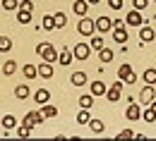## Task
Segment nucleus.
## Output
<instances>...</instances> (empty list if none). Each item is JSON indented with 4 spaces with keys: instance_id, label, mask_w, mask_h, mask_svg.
Listing matches in <instances>:
<instances>
[{
    "instance_id": "obj_1",
    "label": "nucleus",
    "mask_w": 156,
    "mask_h": 141,
    "mask_svg": "<svg viewBox=\"0 0 156 141\" xmlns=\"http://www.w3.org/2000/svg\"><path fill=\"white\" fill-rule=\"evenodd\" d=\"M36 53L41 55V60H46V62H55L58 55H60L51 43H39V45H36Z\"/></svg>"
},
{
    "instance_id": "obj_8",
    "label": "nucleus",
    "mask_w": 156,
    "mask_h": 141,
    "mask_svg": "<svg viewBox=\"0 0 156 141\" xmlns=\"http://www.w3.org/2000/svg\"><path fill=\"white\" fill-rule=\"evenodd\" d=\"M125 117H127V120H130V122L139 120V117H142V103L137 105V103L132 101V103H130V105H127V110H125Z\"/></svg>"
},
{
    "instance_id": "obj_35",
    "label": "nucleus",
    "mask_w": 156,
    "mask_h": 141,
    "mask_svg": "<svg viewBox=\"0 0 156 141\" xmlns=\"http://www.w3.org/2000/svg\"><path fill=\"white\" fill-rule=\"evenodd\" d=\"M115 139L120 141V139H135V132H130V129H120L115 134Z\"/></svg>"
},
{
    "instance_id": "obj_24",
    "label": "nucleus",
    "mask_w": 156,
    "mask_h": 141,
    "mask_svg": "<svg viewBox=\"0 0 156 141\" xmlns=\"http://www.w3.org/2000/svg\"><path fill=\"white\" fill-rule=\"evenodd\" d=\"M22 72H24L27 79H36V77H39V67H34V65H24Z\"/></svg>"
},
{
    "instance_id": "obj_15",
    "label": "nucleus",
    "mask_w": 156,
    "mask_h": 141,
    "mask_svg": "<svg viewBox=\"0 0 156 141\" xmlns=\"http://www.w3.org/2000/svg\"><path fill=\"white\" fill-rule=\"evenodd\" d=\"M31 96V89L27 86V84H20L17 89H15V98H20V101H27Z\"/></svg>"
},
{
    "instance_id": "obj_25",
    "label": "nucleus",
    "mask_w": 156,
    "mask_h": 141,
    "mask_svg": "<svg viewBox=\"0 0 156 141\" xmlns=\"http://www.w3.org/2000/svg\"><path fill=\"white\" fill-rule=\"evenodd\" d=\"M89 45H91V50H101V48H106V45H103V34H101V36H98V34H94Z\"/></svg>"
},
{
    "instance_id": "obj_27",
    "label": "nucleus",
    "mask_w": 156,
    "mask_h": 141,
    "mask_svg": "<svg viewBox=\"0 0 156 141\" xmlns=\"http://www.w3.org/2000/svg\"><path fill=\"white\" fill-rule=\"evenodd\" d=\"M89 120H91L89 110H87V108H82V110L77 112V124H89Z\"/></svg>"
},
{
    "instance_id": "obj_14",
    "label": "nucleus",
    "mask_w": 156,
    "mask_h": 141,
    "mask_svg": "<svg viewBox=\"0 0 156 141\" xmlns=\"http://www.w3.org/2000/svg\"><path fill=\"white\" fill-rule=\"evenodd\" d=\"M72 10H75V15L84 17L87 10H89V2H87V0H75V2H72Z\"/></svg>"
},
{
    "instance_id": "obj_9",
    "label": "nucleus",
    "mask_w": 156,
    "mask_h": 141,
    "mask_svg": "<svg viewBox=\"0 0 156 141\" xmlns=\"http://www.w3.org/2000/svg\"><path fill=\"white\" fill-rule=\"evenodd\" d=\"M125 24H127V26H142V24H144V17L139 15V10H132V12H127Z\"/></svg>"
},
{
    "instance_id": "obj_20",
    "label": "nucleus",
    "mask_w": 156,
    "mask_h": 141,
    "mask_svg": "<svg viewBox=\"0 0 156 141\" xmlns=\"http://www.w3.org/2000/svg\"><path fill=\"white\" fill-rule=\"evenodd\" d=\"M98 60H101V65H108V62L113 60V50L111 48H101L98 50Z\"/></svg>"
},
{
    "instance_id": "obj_11",
    "label": "nucleus",
    "mask_w": 156,
    "mask_h": 141,
    "mask_svg": "<svg viewBox=\"0 0 156 141\" xmlns=\"http://www.w3.org/2000/svg\"><path fill=\"white\" fill-rule=\"evenodd\" d=\"M89 91H91L94 96H106V91H108V86H106L103 81H91V84H89Z\"/></svg>"
},
{
    "instance_id": "obj_23",
    "label": "nucleus",
    "mask_w": 156,
    "mask_h": 141,
    "mask_svg": "<svg viewBox=\"0 0 156 141\" xmlns=\"http://www.w3.org/2000/svg\"><path fill=\"white\" fill-rule=\"evenodd\" d=\"M15 72H17V62L15 60H7L5 65H2V74H5V77H12Z\"/></svg>"
},
{
    "instance_id": "obj_10",
    "label": "nucleus",
    "mask_w": 156,
    "mask_h": 141,
    "mask_svg": "<svg viewBox=\"0 0 156 141\" xmlns=\"http://www.w3.org/2000/svg\"><path fill=\"white\" fill-rule=\"evenodd\" d=\"M72 53H75V58H77V60H87V58H89V53H91V45H87V43H77Z\"/></svg>"
},
{
    "instance_id": "obj_29",
    "label": "nucleus",
    "mask_w": 156,
    "mask_h": 141,
    "mask_svg": "<svg viewBox=\"0 0 156 141\" xmlns=\"http://www.w3.org/2000/svg\"><path fill=\"white\" fill-rule=\"evenodd\" d=\"M41 26H43L46 31H53V29H55V17H53V15H46V17H43V24H41Z\"/></svg>"
},
{
    "instance_id": "obj_34",
    "label": "nucleus",
    "mask_w": 156,
    "mask_h": 141,
    "mask_svg": "<svg viewBox=\"0 0 156 141\" xmlns=\"http://www.w3.org/2000/svg\"><path fill=\"white\" fill-rule=\"evenodd\" d=\"M2 2V10H7V12H12V10H17L20 7V2L17 0H0Z\"/></svg>"
},
{
    "instance_id": "obj_6",
    "label": "nucleus",
    "mask_w": 156,
    "mask_h": 141,
    "mask_svg": "<svg viewBox=\"0 0 156 141\" xmlns=\"http://www.w3.org/2000/svg\"><path fill=\"white\" fill-rule=\"evenodd\" d=\"M151 101H156V91H154V84H147L142 89V93H139V103L142 105H149Z\"/></svg>"
},
{
    "instance_id": "obj_21",
    "label": "nucleus",
    "mask_w": 156,
    "mask_h": 141,
    "mask_svg": "<svg viewBox=\"0 0 156 141\" xmlns=\"http://www.w3.org/2000/svg\"><path fill=\"white\" fill-rule=\"evenodd\" d=\"M70 81H72V86H84V84H87V74H84V72H72Z\"/></svg>"
},
{
    "instance_id": "obj_26",
    "label": "nucleus",
    "mask_w": 156,
    "mask_h": 141,
    "mask_svg": "<svg viewBox=\"0 0 156 141\" xmlns=\"http://www.w3.org/2000/svg\"><path fill=\"white\" fill-rule=\"evenodd\" d=\"M12 50V41H10V36H0V53H10Z\"/></svg>"
},
{
    "instance_id": "obj_36",
    "label": "nucleus",
    "mask_w": 156,
    "mask_h": 141,
    "mask_svg": "<svg viewBox=\"0 0 156 141\" xmlns=\"http://www.w3.org/2000/svg\"><path fill=\"white\" fill-rule=\"evenodd\" d=\"M29 134H31V127H27V124H20V129H17V136H20V139H27Z\"/></svg>"
},
{
    "instance_id": "obj_37",
    "label": "nucleus",
    "mask_w": 156,
    "mask_h": 141,
    "mask_svg": "<svg viewBox=\"0 0 156 141\" xmlns=\"http://www.w3.org/2000/svg\"><path fill=\"white\" fill-rule=\"evenodd\" d=\"M17 10H24V12H34V2H31V0H22Z\"/></svg>"
},
{
    "instance_id": "obj_40",
    "label": "nucleus",
    "mask_w": 156,
    "mask_h": 141,
    "mask_svg": "<svg viewBox=\"0 0 156 141\" xmlns=\"http://www.w3.org/2000/svg\"><path fill=\"white\" fill-rule=\"evenodd\" d=\"M87 2H89V5H96V2H101V0H87Z\"/></svg>"
},
{
    "instance_id": "obj_7",
    "label": "nucleus",
    "mask_w": 156,
    "mask_h": 141,
    "mask_svg": "<svg viewBox=\"0 0 156 141\" xmlns=\"http://www.w3.org/2000/svg\"><path fill=\"white\" fill-rule=\"evenodd\" d=\"M94 22H96V31H98V34H108V31L113 29V19L106 17V15H101V17L94 19Z\"/></svg>"
},
{
    "instance_id": "obj_30",
    "label": "nucleus",
    "mask_w": 156,
    "mask_h": 141,
    "mask_svg": "<svg viewBox=\"0 0 156 141\" xmlns=\"http://www.w3.org/2000/svg\"><path fill=\"white\" fill-rule=\"evenodd\" d=\"M41 110H43V115H46V117H55V115H58V108H55V105H51V103L41 105Z\"/></svg>"
},
{
    "instance_id": "obj_4",
    "label": "nucleus",
    "mask_w": 156,
    "mask_h": 141,
    "mask_svg": "<svg viewBox=\"0 0 156 141\" xmlns=\"http://www.w3.org/2000/svg\"><path fill=\"white\" fill-rule=\"evenodd\" d=\"M115 74H118V79H122L125 84H137V74L132 72V67H130V65H120Z\"/></svg>"
},
{
    "instance_id": "obj_31",
    "label": "nucleus",
    "mask_w": 156,
    "mask_h": 141,
    "mask_svg": "<svg viewBox=\"0 0 156 141\" xmlns=\"http://www.w3.org/2000/svg\"><path fill=\"white\" fill-rule=\"evenodd\" d=\"M17 22H20V24H31V12L17 10Z\"/></svg>"
},
{
    "instance_id": "obj_39",
    "label": "nucleus",
    "mask_w": 156,
    "mask_h": 141,
    "mask_svg": "<svg viewBox=\"0 0 156 141\" xmlns=\"http://www.w3.org/2000/svg\"><path fill=\"white\" fill-rule=\"evenodd\" d=\"M108 7L111 10H122V0H108Z\"/></svg>"
},
{
    "instance_id": "obj_38",
    "label": "nucleus",
    "mask_w": 156,
    "mask_h": 141,
    "mask_svg": "<svg viewBox=\"0 0 156 141\" xmlns=\"http://www.w3.org/2000/svg\"><path fill=\"white\" fill-rule=\"evenodd\" d=\"M132 5H135V10L142 12V10H147V7H149V0H132Z\"/></svg>"
},
{
    "instance_id": "obj_33",
    "label": "nucleus",
    "mask_w": 156,
    "mask_h": 141,
    "mask_svg": "<svg viewBox=\"0 0 156 141\" xmlns=\"http://www.w3.org/2000/svg\"><path fill=\"white\" fill-rule=\"evenodd\" d=\"M15 127H17V120L12 115H5L2 117V129H15Z\"/></svg>"
},
{
    "instance_id": "obj_13",
    "label": "nucleus",
    "mask_w": 156,
    "mask_h": 141,
    "mask_svg": "<svg viewBox=\"0 0 156 141\" xmlns=\"http://www.w3.org/2000/svg\"><path fill=\"white\" fill-rule=\"evenodd\" d=\"M94 98H96V96H94L91 91H89V93H82V96H79V108H87V110H91Z\"/></svg>"
},
{
    "instance_id": "obj_5",
    "label": "nucleus",
    "mask_w": 156,
    "mask_h": 141,
    "mask_svg": "<svg viewBox=\"0 0 156 141\" xmlns=\"http://www.w3.org/2000/svg\"><path fill=\"white\" fill-rule=\"evenodd\" d=\"M127 29H125V24L120 19H115L113 22V39H115V43H127Z\"/></svg>"
},
{
    "instance_id": "obj_17",
    "label": "nucleus",
    "mask_w": 156,
    "mask_h": 141,
    "mask_svg": "<svg viewBox=\"0 0 156 141\" xmlns=\"http://www.w3.org/2000/svg\"><path fill=\"white\" fill-rule=\"evenodd\" d=\"M39 77H43V79H51L53 77V67H51V62H41L39 65Z\"/></svg>"
},
{
    "instance_id": "obj_19",
    "label": "nucleus",
    "mask_w": 156,
    "mask_h": 141,
    "mask_svg": "<svg viewBox=\"0 0 156 141\" xmlns=\"http://www.w3.org/2000/svg\"><path fill=\"white\" fill-rule=\"evenodd\" d=\"M142 120L147 122V124H151V122H156V110L151 108V105H147V110H142Z\"/></svg>"
},
{
    "instance_id": "obj_12",
    "label": "nucleus",
    "mask_w": 156,
    "mask_h": 141,
    "mask_svg": "<svg viewBox=\"0 0 156 141\" xmlns=\"http://www.w3.org/2000/svg\"><path fill=\"white\" fill-rule=\"evenodd\" d=\"M139 39H142V43H151V41L156 39V31L151 29V26H142V31H139Z\"/></svg>"
},
{
    "instance_id": "obj_42",
    "label": "nucleus",
    "mask_w": 156,
    "mask_h": 141,
    "mask_svg": "<svg viewBox=\"0 0 156 141\" xmlns=\"http://www.w3.org/2000/svg\"><path fill=\"white\" fill-rule=\"evenodd\" d=\"M154 2H156V0H154Z\"/></svg>"
},
{
    "instance_id": "obj_18",
    "label": "nucleus",
    "mask_w": 156,
    "mask_h": 141,
    "mask_svg": "<svg viewBox=\"0 0 156 141\" xmlns=\"http://www.w3.org/2000/svg\"><path fill=\"white\" fill-rule=\"evenodd\" d=\"M72 60H75V53H70V50H65V48H62V53L58 55V62L62 65V67H67Z\"/></svg>"
},
{
    "instance_id": "obj_28",
    "label": "nucleus",
    "mask_w": 156,
    "mask_h": 141,
    "mask_svg": "<svg viewBox=\"0 0 156 141\" xmlns=\"http://www.w3.org/2000/svg\"><path fill=\"white\" fill-rule=\"evenodd\" d=\"M142 79H144V84H156V69H154V67H149V69L142 74Z\"/></svg>"
},
{
    "instance_id": "obj_41",
    "label": "nucleus",
    "mask_w": 156,
    "mask_h": 141,
    "mask_svg": "<svg viewBox=\"0 0 156 141\" xmlns=\"http://www.w3.org/2000/svg\"><path fill=\"white\" fill-rule=\"evenodd\" d=\"M0 10H2V2H0Z\"/></svg>"
},
{
    "instance_id": "obj_3",
    "label": "nucleus",
    "mask_w": 156,
    "mask_h": 141,
    "mask_svg": "<svg viewBox=\"0 0 156 141\" xmlns=\"http://www.w3.org/2000/svg\"><path fill=\"white\" fill-rule=\"evenodd\" d=\"M122 91H125V81L118 79L115 84H113V86L106 91V98H108L111 103H118V101H120V96H122Z\"/></svg>"
},
{
    "instance_id": "obj_22",
    "label": "nucleus",
    "mask_w": 156,
    "mask_h": 141,
    "mask_svg": "<svg viewBox=\"0 0 156 141\" xmlns=\"http://www.w3.org/2000/svg\"><path fill=\"white\" fill-rule=\"evenodd\" d=\"M89 129H91L94 134H103V132H106V124L101 120H89Z\"/></svg>"
},
{
    "instance_id": "obj_32",
    "label": "nucleus",
    "mask_w": 156,
    "mask_h": 141,
    "mask_svg": "<svg viewBox=\"0 0 156 141\" xmlns=\"http://www.w3.org/2000/svg\"><path fill=\"white\" fill-rule=\"evenodd\" d=\"M53 17H55V29H65V26H67V17H65L62 12H55Z\"/></svg>"
},
{
    "instance_id": "obj_2",
    "label": "nucleus",
    "mask_w": 156,
    "mask_h": 141,
    "mask_svg": "<svg viewBox=\"0 0 156 141\" xmlns=\"http://www.w3.org/2000/svg\"><path fill=\"white\" fill-rule=\"evenodd\" d=\"M77 31L82 34V36H94V34H96V22H94V19H89L87 15H84V17H79Z\"/></svg>"
},
{
    "instance_id": "obj_16",
    "label": "nucleus",
    "mask_w": 156,
    "mask_h": 141,
    "mask_svg": "<svg viewBox=\"0 0 156 141\" xmlns=\"http://www.w3.org/2000/svg\"><path fill=\"white\" fill-rule=\"evenodd\" d=\"M34 101L39 103V105H46V103L51 101V91H46V89H39V91L34 93Z\"/></svg>"
}]
</instances>
